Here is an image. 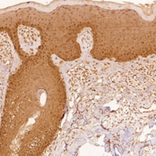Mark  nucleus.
Listing matches in <instances>:
<instances>
[{
    "label": "nucleus",
    "instance_id": "nucleus-1",
    "mask_svg": "<svg viewBox=\"0 0 156 156\" xmlns=\"http://www.w3.org/2000/svg\"><path fill=\"white\" fill-rule=\"evenodd\" d=\"M18 37L23 51L29 54L35 53L41 43L39 32L36 29L20 25L18 27Z\"/></svg>",
    "mask_w": 156,
    "mask_h": 156
},
{
    "label": "nucleus",
    "instance_id": "nucleus-2",
    "mask_svg": "<svg viewBox=\"0 0 156 156\" xmlns=\"http://www.w3.org/2000/svg\"><path fill=\"white\" fill-rule=\"evenodd\" d=\"M69 76V84L74 88L87 85L90 82V73L88 69L82 66H78L68 72Z\"/></svg>",
    "mask_w": 156,
    "mask_h": 156
},
{
    "label": "nucleus",
    "instance_id": "nucleus-3",
    "mask_svg": "<svg viewBox=\"0 0 156 156\" xmlns=\"http://www.w3.org/2000/svg\"><path fill=\"white\" fill-rule=\"evenodd\" d=\"M78 41L80 43L82 49L88 51L92 46V35L91 30L89 28H85L78 37Z\"/></svg>",
    "mask_w": 156,
    "mask_h": 156
},
{
    "label": "nucleus",
    "instance_id": "nucleus-4",
    "mask_svg": "<svg viewBox=\"0 0 156 156\" xmlns=\"http://www.w3.org/2000/svg\"><path fill=\"white\" fill-rule=\"evenodd\" d=\"M142 76L140 74H130L126 77V82L128 83L129 86H132L136 88H143L144 86V83L147 81L144 77H142L140 79Z\"/></svg>",
    "mask_w": 156,
    "mask_h": 156
},
{
    "label": "nucleus",
    "instance_id": "nucleus-5",
    "mask_svg": "<svg viewBox=\"0 0 156 156\" xmlns=\"http://www.w3.org/2000/svg\"><path fill=\"white\" fill-rule=\"evenodd\" d=\"M152 95L150 94H146L142 95L141 97L140 98V104L142 106L145 107V108H147L150 105H151V101H152Z\"/></svg>",
    "mask_w": 156,
    "mask_h": 156
}]
</instances>
